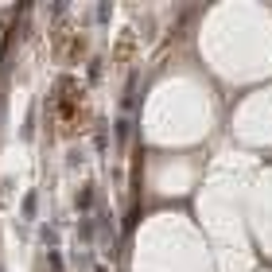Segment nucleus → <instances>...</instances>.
Masks as SVG:
<instances>
[{
	"label": "nucleus",
	"instance_id": "nucleus-1",
	"mask_svg": "<svg viewBox=\"0 0 272 272\" xmlns=\"http://www.w3.org/2000/svg\"><path fill=\"white\" fill-rule=\"evenodd\" d=\"M89 202H94V191H89V187H86V191H82V194H78V210H86Z\"/></svg>",
	"mask_w": 272,
	"mask_h": 272
}]
</instances>
